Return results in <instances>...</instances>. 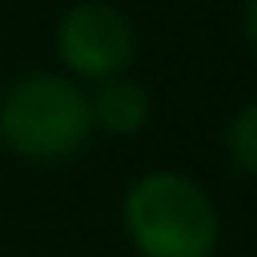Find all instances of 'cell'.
<instances>
[{"mask_svg": "<svg viewBox=\"0 0 257 257\" xmlns=\"http://www.w3.org/2000/svg\"><path fill=\"white\" fill-rule=\"evenodd\" d=\"M124 233L141 257H209L217 249V209L185 173H145L124 193Z\"/></svg>", "mask_w": 257, "mask_h": 257, "instance_id": "6da1fadb", "label": "cell"}, {"mask_svg": "<svg viewBox=\"0 0 257 257\" xmlns=\"http://www.w3.org/2000/svg\"><path fill=\"white\" fill-rule=\"evenodd\" d=\"M92 108L76 80L28 72L0 96V141L24 161H64L84 149Z\"/></svg>", "mask_w": 257, "mask_h": 257, "instance_id": "7a4b0ae2", "label": "cell"}, {"mask_svg": "<svg viewBox=\"0 0 257 257\" xmlns=\"http://www.w3.org/2000/svg\"><path fill=\"white\" fill-rule=\"evenodd\" d=\"M56 56L72 76L112 80L137 56V32L128 16L112 4L84 0L72 4L56 24Z\"/></svg>", "mask_w": 257, "mask_h": 257, "instance_id": "3957f363", "label": "cell"}, {"mask_svg": "<svg viewBox=\"0 0 257 257\" xmlns=\"http://www.w3.org/2000/svg\"><path fill=\"white\" fill-rule=\"evenodd\" d=\"M88 108H92V124L124 137L149 120V92L137 80L112 76V80H100L96 96H88Z\"/></svg>", "mask_w": 257, "mask_h": 257, "instance_id": "277c9868", "label": "cell"}, {"mask_svg": "<svg viewBox=\"0 0 257 257\" xmlns=\"http://www.w3.org/2000/svg\"><path fill=\"white\" fill-rule=\"evenodd\" d=\"M229 153H233V161L249 177H257V100H249L233 116V124H229Z\"/></svg>", "mask_w": 257, "mask_h": 257, "instance_id": "5b68a950", "label": "cell"}, {"mask_svg": "<svg viewBox=\"0 0 257 257\" xmlns=\"http://www.w3.org/2000/svg\"><path fill=\"white\" fill-rule=\"evenodd\" d=\"M245 40L257 52V0H245Z\"/></svg>", "mask_w": 257, "mask_h": 257, "instance_id": "8992f818", "label": "cell"}]
</instances>
